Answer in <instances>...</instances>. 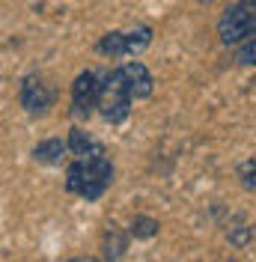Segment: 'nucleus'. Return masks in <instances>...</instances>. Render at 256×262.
<instances>
[{"mask_svg": "<svg viewBox=\"0 0 256 262\" xmlns=\"http://www.w3.org/2000/svg\"><path fill=\"white\" fill-rule=\"evenodd\" d=\"M66 152H69V140H60V137H48L42 140L39 146L33 149V158L39 164H48V167H57V164L66 161Z\"/></svg>", "mask_w": 256, "mask_h": 262, "instance_id": "obj_9", "label": "nucleus"}, {"mask_svg": "<svg viewBox=\"0 0 256 262\" xmlns=\"http://www.w3.org/2000/svg\"><path fill=\"white\" fill-rule=\"evenodd\" d=\"M239 179H241V188H247V191L256 188V161L253 158H247V161L239 167Z\"/></svg>", "mask_w": 256, "mask_h": 262, "instance_id": "obj_13", "label": "nucleus"}, {"mask_svg": "<svg viewBox=\"0 0 256 262\" xmlns=\"http://www.w3.org/2000/svg\"><path fill=\"white\" fill-rule=\"evenodd\" d=\"M98 54H104V57H128V48H125V33L113 30L108 36H101V42L96 45Z\"/></svg>", "mask_w": 256, "mask_h": 262, "instance_id": "obj_10", "label": "nucleus"}, {"mask_svg": "<svg viewBox=\"0 0 256 262\" xmlns=\"http://www.w3.org/2000/svg\"><path fill=\"white\" fill-rule=\"evenodd\" d=\"M98 96H101L98 75L96 72H80L72 83V114L78 119H90L98 107Z\"/></svg>", "mask_w": 256, "mask_h": 262, "instance_id": "obj_5", "label": "nucleus"}, {"mask_svg": "<svg viewBox=\"0 0 256 262\" xmlns=\"http://www.w3.org/2000/svg\"><path fill=\"white\" fill-rule=\"evenodd\" d=\"M69 262H98L96 256H72Z\"/></svg>", "mask_w": 256, "mask_h": 262, "instance_id": "obj_16", "label": "nucleus"}, {"mask_svg": "<svg viewBox=\"0 0 256 262\" xmlns=\"http://www.w3.org/2000/svg\"><path fill=\"white\" fill-rule=\"evenodd\" d=\"M69 152H72V158H101V155H108L104 146L83 128H72V134H69Z\"/></svg>", "mask_w": 256, "mask_h": 262, "instance_id": "obj_7", "label": "nucleus"}, {"mask_svg": "<svg viewBox=\"0 0 256 262\" xmlns=\"http://www.w3.org/2000/svg\"><path fill=\"white\" fill-rule=\"evenodd\" d=\"M18 101L21 107L30 116H45L54 104V90H51L45 78L39 72H30L24 81H21V90H18Z\"/></svg>", "mask_w": 256, "mask_h": 262, "instance_id": "obj_4", "label": "nucleus"}, {"mask_svg": "<svg viewBox=\"0 0 256 262\" xmlns=\"http://www.w3.org/2000/svg\"><path fill=\"white\" fill-rule=\"evenodd\" d=\"M200 3H211V0H200Z\"/></svg>", "mask_w": 256, "mask_h": 262, "instance_id": "obj_17", "label": "nucleus"}, {"mask_svg": "<svg viewBox=\"0 0 256 262\" xmlns=\"http://www.w3.org/2000/svg\"><path fill=\"white\" fill-rule=\"evenodd\" d=\"M119 69H122V75H125V81H128V90H131L134 98H149L152 96L155 81H152V75H149V69H146L143 63L131 60V63L119 66Z\"/></svg>", "mask_w": 256, "mask_h": 262, "instance_id": "obj_6", "label": "nucleus"}, {"mask_svg": "<svg viewBox=\"0 0 256 262\" xmlns=\"http://www.w3.org/2000/svg\"><path fill=\"white\" fill-rule=\"evenodd\" d=\"M128 238H131V232H122L116 224H108L104 242H101V247H104V262H122L125 259Z\"/></svg>", "mask_w": 256, "mask_h": 262, "instance_id": "obj_8", "label": "nucleus"}, {"mask_svg": "<svg viewBox=\"0 0 256 262\" xmlns=\"http://www.w3.org/2000/svg\"><path fill=\"white\" fill-rule=\"evenodd\" d=\"M131 104H134V96L128 90V81L122 75V69H113L101 78V96H98V114L104 122L111 125H119L125 122L128 114H131Z\"/></svg>", "mask_w": 256, "mask_h": 262, "instance_id": "obj_2", "label": "nucleus"}, {"mask_svg": "<svg viewBox=\"0 0 256 262\" xmlns=\"http://www.w3.org/2000/svg\"><path fill=\"white\" fill-rule=\"evenodd\" d=\"M250 238H253V227H236V229H229V242H232L236 247H244Z\"/></svg>", "mask_w": 256, "mask_h": 262, "instance_id": "obj_14", "label": "nucleus"}, {"mask_svg": "<svg viewBox=\"0 0 256 262\" xmlns=\"http://www.w3.org/2000/svg\"><path fill=\"white\" fill-rule=\"evenodd\" d=\"M111 182H113V164L108 155L75 158L66 167V191L87 200V203H96L98 196L111 188Z\"/></svg>", "mask_w": 256, "mask_h": 262, "instance_id": "obj_1", "label": "nucleus"}, {"mask_svg": "<svg viewBox=\"0 0 256 262\" xmlns=\"http://www.w3.org/2000/svg\"><path fill=\"white\" fill-rule=\"evenodd\" d=\"M218 36L224 45H244L256 36V0H239L218 21Z\"/></svg>", "mask_w": 256, "mask_h": 262, "instance_id": "obj_3", "label": "nucleus"}, {"mask_svg": "<svg viewBox=\"0 0 256 262\" xmlns=\"http://www.w3.org/2000/svg\"><path fill=\"white\" fill-rule=\"evenodd\" d=\"M149 42H152V27H137V30L125 33V48H128V57H134V54L146 51V48H149Z\"/></svg>", "mask_w": 256, "mask_h": 262, "instance_id": "obj_12", "label": "nucleus"}, {"mask_svg": "<svg viewBox=\"0 0 256 262\" xmlns=\"http://www.w3.org/2000/svg\"><path fill=\"white\" fill-rule=\"evenodd\" d=\"M128 232H131V238H137V242H149V238L158 235V221L149 217V214H137V217L131 221Z\"/></svg>", "mask_w": 256, "mask_h": 262, "instance_id": "obj_11", "label": "nucleus"}, {"mask_svg": "<svg viewBox=\"0 0 256 262\" xmlns=\"http://www.w3.org/2000/svg\"><path fill=\"white\" fill-rule=\"evenodd\" d=\"M239 63L241 66H256V39L244 42L239 48Z\"/></svg>", "mask_w": 256, "mask_h": 262, "instance_id": "obj_15", "label": "nucleus"}]
</instances>
